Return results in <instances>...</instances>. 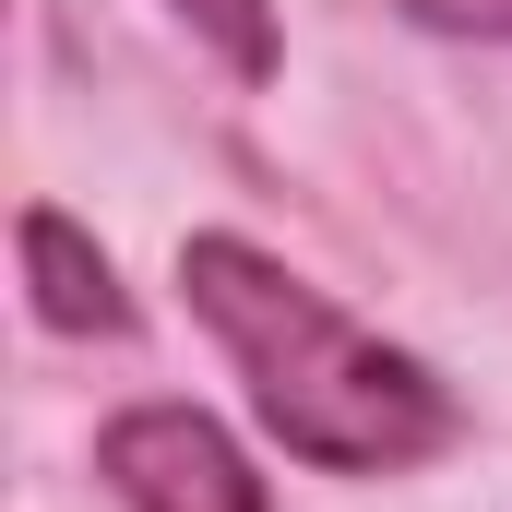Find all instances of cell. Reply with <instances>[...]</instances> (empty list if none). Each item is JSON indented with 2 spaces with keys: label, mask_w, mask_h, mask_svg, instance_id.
<instances>
[{
  "label": "cell",
  "mask_w": 512,
  "mask_h": 512,
  "mask_svg": "<svg viewBox=\"0 0 512 512\" xmlns=\"http://www.w3.org/2000/svg\"><path fill=\"white\" fill-rule=\"evenodd\" d=\"M167 24H179L227 84H251V96L286 72V24H274V0H167Z\"/></svg>",
  "instance_id": "cell-4"
},
{
  "label": "cell",
  "mask_w": 512,
  "mask_h": 512,
  "mask_svg": "<svg viewBox=\"0 0 512 512\" xmlns=\"http://www.w3.org/2000/svg\"><path fill=\"white\" fill-rule=\"evenodd\" d=\"M96 477L120 512H274V477L239 453V429L179 393H143L96 429Z\"/></svg>",
  "instance_id": "cell-2"
},
{
  "label": "cell",
  "mask_w": 512,
  "mask_h": 512,
  "mask_svg": "<svg viewBox=\"0 0 512 512\" xmlns=\"http://www.w3.org/2000/svg\"><path fill=\"white\" fill-rule=\"evenodd\" d=\"M179 298L227 346L262 441L286 465H310V477H417V465H441L465 441V393L417 346L370 334L346 298H322L298 262H274L239 227L179 239Z\"/></svg>",
  "instance_id": "cell-1"
},
{
  "label": "cell",
  "mask_w": 512,
  "mask_h": 512,
  "mask_svg": "<svg viewBox=\"0 0 512 512\" xmlns=\"http://www.w3.org/2000/svg\"><path fill=\"white\" fill-rule=\"evenodd\" d=\"M417 36H453V48H512V0H393Z\"/></svg>",
  "instance_id": "cell-5"
},
{
  "label": "cell",
  "mask_w": 512,
  "mask_h": 512,
  "mask_svg": "<svg viewBox=\"0 0 512 512\" xmlns=\"http://www.w3.org/2000/svg\"><path fill=\"white\" fill-rule=\"evenodd\" d=\"M12 251H24V310H36L48 334H72V346H131V334H143V298L120 286V262H108V239H96L84 215L24 203V215H12Z\"/></svg>",
  "instance_id": "cell-3"
}]
</instances>
